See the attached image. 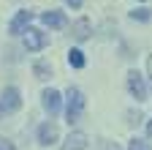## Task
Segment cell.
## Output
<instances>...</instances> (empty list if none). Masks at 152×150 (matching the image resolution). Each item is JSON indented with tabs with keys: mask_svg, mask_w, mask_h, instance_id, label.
Here are the masks:
<instances>
[{
	"mask_svg": "<svg viewBox=\"0 0 152 150\" xmlns=\"http://www.w3.org/2000/svg\"><path fill=\"white\" fill-rule=\"evenodd\" d=\"M82 112H84V93L79 87H68V93H65V120H68V126L79 123Z\"/></svg>",
	"mask_w": 152,
	"mask_h": 150,
	"instance_id": "6da1fadb",
	"label": "cell"
},
{
	"mask_svg": "<svg viewBox=\"0 0 152 150\" xmlns=\"http://www.w3.org/2000/svg\"><path fill=\"white\" fill-rule=\"evenodd\" d=\"M19 106H22V93L16 87H3V93H0V117L14 115Z\"/></svg>",
	"mask_w": 152,
	"mask_h": 150,
	"instance_id": "7a4b0ae2",
	"label": "cell"
},
{
	"mask_svg": "<svg viewBox=\"0 0 152 150\" xmlns=\"http://www.w3.org/2000/svg\"><path fill=\"white\" fill-rule=\"evenodd\" d=\"M128 90L136 101H147V82L139 71H128Z\"/></svg>",
	"mask_w": 152,
	"mask_h": 150,
	"instance_id": "3957f363",
	"label": "cell"
},
{
	"mask_svg": "<svg viewBox=\"0 0 152 150\" xmlns=\"http://www.w3.org/2000/svg\"><path fill=\"white\" fill-rule=\"evenodd\" d=\"M30 22H33V11H27V8H25V11H16L14 19L8 22V33H11V35H22V33L30 27Z\"/></svg>",
	"mask_w": 152,
	"mask_h": 150,
	"instance_id": "277c9868",
	"label": "cell"
},
{
	"mask_svg": "<svg viewBox=\"0 0 152 150\" xmlns=\"http://www.w3.org/2000/svg\"><path fill=\"white\" fill-rule=\"evenodd\" d=\"M46 44H49V35H46V33L35 30V27H27V30H25V49L38 52V49H44Z\"/></svg>",
	"mask_w": 152,
	"mask_h": 150,
	"instance_id": "5b68a950",
	"label": "cell"
},
{
	"mask_svg": "<svg viewBox=\"0 0 152 150\" xmlns=\"http://www.w3.org/2000/svg\"><path fill=\"white\" fill-rule=\"evenodd\" d=\"M57 139H60V131H57V126L52 123V120H46V123H41V126H38V142H41V145H54Z\"/></svg>",
	"mask_w": 152,
	"mask_h": 150,
	"instance_id": "8992f818",
	"label": "cell"
},
{
	"mask_svg": "<svg viewBox=\"0 0 152 150\" xmlns=\"http://www.w3.org/2000/svg\"><path fill=\"white\" fill-rule=\"evenodd\" d=\"M60 101H63V98H60V93L52 90V87L44 90V96H41V104H44V109L49 112V117H54L57 112H60Z\"/></svg>",
	"mask_w": 152,
	"mask_h": 150,
	"instance_id": "52a82bcc",
	"label": "cell"
},
{
	"mask_svg": "<svg viewBox=\"0 0 152 150\" xmlns=\"http://www.w3.org/2000/svg\"><path fill=\"white\" fill-rule=\"evenodd\" d=\"M41 22H44L46 27H52V30H63V27L68 25V19H65L63 11H44V14H41Z\"/></svg>",
	"mask_w": 152,
	"mask_h": 150,
	"instance_id": "ba28073f",
	"label": "cell"
},
{
	"mask_svg": "<svg viewBox=\"0 0 152 150\" xmlns=\"http://www.w3.org/2000/svg\"><path fill=\"white\" fill-rule=\"evenodd\" d=\"M84 147H87V134L84 131H73L63 145V150H84Z\"/></svg>",
	"mask_w": 152,
	"mask_h": 150,
	"instance_id": "9c48e42d",
	"label": "cell"
},
{
	"mask_svg": "<svg viewBox=\"0 0 152 150\" xmlns=\"http://www.w3.org/2000/svg\"><path fill=\"white\" fill-rule=\"evenodd\" d=\"M71 33H73V38L76 41H84V38H90V19H76L73 22V27H71Z\"/></svg>",
	"mask_w": 152,
	"mask_h": 150,
	"instance_id": "30bf717a",
	"label": "cell"
},
{
	"mask_svg": "<svg viewBox=\"0 0 152 150\" xmlns=\"http://www.w3.org/2000/svg\"><path fill=\"white\" fill-rule=\"evenodd\" d=\"M68 63H71L73 68H84V52H82V49H71V52H68Z\"/></svg>",
	"mask_w": 152,
	"mask_h": 150,
	"instance_id": "8fae6325",
	"label": "cell"
},
{
	"mask_svg": "<svg viewBox=\"0 0 152 150\" xmlns=\"http://www.w3.org/2000/svg\"><path fill=\"white\" fill-rule=\"evenodd\" d=\"M33 74L38 79H49L52 77V68H49V63H44V60H38L35 66H33Z\"/></svg>",
	"mask_w": 152,
	"mask_h": 150,
	"instance_id": "7c38bea8",
	"label": "cell"
},
{
	"mask_svg": "<svg viewBox=\"0 0 152 150\" xmlns=\"http://www.w3.org/2000/svg\"><path fill=\"white\" fill-rule=\"evenodd\" d=\"M130 19H136V22H152V11L149 8H136V11H130Z\"/></svg>",
	"mask_w": 152,
	"mask_h": 150,
	"instance_id": "4fadbf2b",
	"label": "cell"
},
{
	"mask_svg": "<svg viewBox=\"0 0 152 150\" xmlns=\"http://www.w3.org/2000/svg\"><path fill=\"white\" fill-rule=\"evenodd\" d=\"M128 150H152V147H149L144 139H136V137H133V139L128 142Z\"/></svg>",
	"mask_w": 152,
	"mask_h": 150,
	"instance_id": "5bb4252c",
	"label": "cell"
},
{
	"mask_svg": "<svg viewBox=\"0 0 152 150\" xmlns=\"http://www.w3.org/2000/svg\"><path fill=\"white\" fill-rule=\"evenodd\" d=\"M0 150H16V147H14V142H11V139L0 137Z\"/></svg>",
	"mask_w": 152,
	"mask_h": 150,
	"instance_id": "9a60e30c",
	"label": "cell"
},
{
	"mask_svg": "<svg viewBox=\"0 0 152 150\" xmlns=\"http://www.w3.org/2000/svg\"><path fill=\"white\" fill-rule=\"evenodd\" d=\"M65 3H68L71 8H82V3H84V0H65Z\"/></svg>",
	"mask_w": 152,
	"mask_h": 150,
	"instance_id": "2e32d148",
	"label": "cell"
},
{
	"mask_svg": "<svg viewBox=\"0 0 152 150\" xmlns=\"http://www.w3.org/2000/svg\"><path fill=\"white\" fill-rule=\"evenodd\" d=\"M147 71H149V77H152V55L147 58Z\"/></svg>",
	"mask_w": 152,
	"mask_h": 150,
	"instance_id": "e0dca14e",
	"label": "cell"
},
{
	"mask_svg": "<svg viewBox=\"0 0 152 150\" xmlns=\"http://www.w3.org/2000/svg\"><path fill=\"white\" fill-rule=\"evenodd\" d=\"M147 137H152V117H149V123H147Z\"/></svg>",
	"mask_w": 152,
	"mask_h": 150,
	"instance_id": "ac0fdd59",
	"label": "cell"
}]
</instances>
